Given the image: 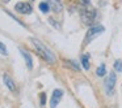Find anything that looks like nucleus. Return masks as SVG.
<instances>
[{
  "label": "nucleus",
  "mask_w": 122,
  "mask_h": 108,
  "mask_svg": "<svg viewBox=\"0 0 122 108\" xmlns=\"http://www.w3.org/2000/svg\"><path fill=\"white\" fill-rule=\"evenodd\" d=\"M30 40H32L33 46L36 47L37 53L43 59V60H46L49 64H54V63H55V56H54V53L51 52V51L49 50V48L46 47V46L41 42V40H38L37 38H32Z\"/></svg>",
  "instance_id": "nucleus-1"
},
{
  "label": "nucleus",
  "mask_w": 122,
  "mask_h": 108,
  "mask_svg": "<svg viewBox=\"0 0 122 108\" xmlns=\"http://www.w3.org/2000/svg\"><path fill=\"white\" fill-rule=\"evenodd\" d=\"M80 18H81L83 24L85 25H92L96 18V11L91 7V4H83L81 9H80Z\"/></svg>",
  "instance_id": "nucleus-2"
},
{
  "label": "nucleus",
  "mask_w": 122,
  "mask_h": 108,
  "mask_svg": "<svg viewBox=\"0 0 122 108\" xmlns=\"http://www.w3.org/2000/svg\"><path fill=\"white\" fill-rule=\"evenodd\" d=\"M105 31V27L101 26V25H97V26H91V29L87 31V35H85V39H84V44H89L93 39L101 35L102 33Z\"/></svg>",
  "instance_id": "nucleus-3"
},
{
  "label": "nucleus",
  "mask_w": 122,
  "mask_h": 108,
  "mask_svg": "<svg viewBox=\"0 0 122 108\" xmlns=\"http://www.w3.org/2000/svg\"><path fill=\"white\" fill-rule=\"evenodd\" d=\"M116 81H117V77L116 73H110L108 77H106L105 82H104V86H105V91L108 95H113L114 92V86H116Z\"/></svg>",
  "instance_id": "nucleus-4"
},
{
  "label": "nucleus",
  "mask_w": 122,
  "mask_h": 108,
  "mask_svg": "<svg viewBox=\"0 0 122 108\" xmlns=\"http://www.w3.org/2000/svg\"><path fill=\"white\" fill-rule=\"evenodd\" d=\"M15 11L19 12V13L21 14H30L33 11L32 5H30L29 3H25V1H20V3H17L16 5H15Z\"/></svg>",
  "instance_id": "nucleus-5"
},
{
  "label": "nucleus",
  "mask_w": 122,
  "mask_h": 108,
  "mask_svg": "<svg viewBox=\"0 0 122 108\" xmlns=\"http://www.w3.org/2000/svg\"><path fill=\"white\" fill-rule=\"evenodd\" d=\"M62 96H63V90H54L53 95H51V99H50V107L51 108H55L56 105L59 104V102H61Z\"/></svg>",
  "instance_id": "nucleus-6"
},
{
  "label": "nucleus",
  "mask_w": 122,
  "mask_h": 108,
  "mask_svg": "<svg viewBox=\"0 0 122 108\" xmlns=\"http://www.w3.org/2000/svg\"><path fill=\"white\" fill-rule=\"evenodd\" d=\"M20 52H21L22 57L25 59V63H26V66H28L29 69H32V68H33V59H32V56H30V53L28 52V51L22 50V48H20Z\"/></svg>",
  "instance_id": "nucleus-7"
},
{
  "label": "nucleus",
  "mask_w": 122,
  "mask_h": 108,
  "mask_svg": "<svg viewBox=\"0 0 122 108\" xmlns=\"http://www.w3.org/2000/svg\"><path fill=\"white\" fill-rule=\"evenodd\" d=\"M47 3H49L50 8L53 9L54 12L59 13V12L62 11V3H61V0H47Z\"/></svg>",
  "instance_id": "nucleus-8"
},
{
  "label": "nucleus",
  "mask_w": 122,
  "mask_h": 108,
  "mask_svg": "<svg viewBox=\"0 0 122 108\" xmlns=\"http://www.w3.org/2000/svg\"><path fill=\"white\" fill-rule=\"evenodd\" d=\"M3 81H4V83H5V86L8 87L11 91H15V90H16V86H15L13 81H12V78L8 76V74H4L3 76Z\"/></svg>",
  "instance_id": "nucleus-9"
},
{
  "label": "nucleus",
  "mask_w": 122,
  "mask_h": 108,
  "mask_svg": "<svg viewBox=\"0 0 122 108\" xmlns=\"http://www.w3.org/2000/svg\"><path fill=\"white\" fill-rule=\"evenodd\" d=\"M81 65H83V68H84L85 70L89 69V56L88 55H83L81 56Z\"/></svg>",
  "instance_id": "nucleus-10"
},
{
  "label": "nucleus",
  "mask_w": 122,
  "mask_h": 108,
  "mask_svg": "<svg viewBox=\"0 0 122 108\" xmlns=\"http://www.w3.org/2000/svg\"><path fill=\"white\" fill-rule=\"evenodd\" d=\"M40 9L43 13H47V12L50 11V5H49L47 1H42V3H40Z\"/></svg>",
  "instance_id": "nucleus-11"
},
{
  "label": "nucleus",
  "mask_w": 122,
  "mask_h": 108,
  "mask_svg": "<svg viewBox=\"0 0 122 108\" xmlns=\"http://www.w3.org/2000/svg\"><path fill=\"white\" fill-rule=\"evenodd\" d=\"M105 73H106V66L102 64L101 66H98V68H97V70H96V74H97L98 77H104V76H105Z\"/></svg>",
  "instance_id": "nucleus-12"
},
{
  "label": "nucleus",
  "mask_w": 122,
  "mask_h": 108,
  "mask_svg": "<svg viewBox=\"0 0 122 108\" xmlns=\"http://www.w3.org/2000/svg\"><path fill=\"white\" fill-rule=\"evenodd\" d=\"M114 69H116L117 72H121L122 73V61L121 60H116V63H114Z\"/></svg>",
  "instance_id": "nucleus-13"
},
{
  "label": "nucleus",
  "mask_w": 122,
  "mask_h": 108,
  "mask_svg": "<svg viewBox=\"0 0 122 108\" xmlns=\"http://www.w3.org/2000/svg\"><path fill=\"white\" fill-rule=\"evenodd\" d=\"M0 53H1V55H4V56L8 53V52H7V47H5V46H4L1 42H0Z\"/></svg>",
  "instance_id": "nucleus-14"
},
{
  "label": "nucleus",
  "mask_w": 122,
  "mask_h": 108,
  "mask_svg": "<svg viewBox=\"0 0 122 108\" xmlns=\"http://www.w3.org/2000/svg\"><path fill=\"white\" fill-rule=\"evenodd\" d=\"M45 104H46V94L42 92L41 94V105H45Z\"/></svg>",
  "instance_id": "nucleus-15"
},
{
  "label": "nucleus",
  "mask_w": 122,
  "mask_h": 108,
  "mask_svg": "<svg viewBox=\"0 0 122 108\" xmlns=\"http://www.w3.org/2000/svg\"><path fill=\"white\" fill-rule=\"evenodd\" d=\"M83 4H91V0H81Z\"/></svg>",
  "instance_id": "nucleus-16"
},
{
  "label": "nucleus",
  "mask_w": 122,
  "mask_h": 108,
  "mask_svg": "<svg viewBox=\"0 0 122 108\" xmlns=\"http://www.w3.org/2000/svg\"><path fill=\"white\" fill-rule=\"evenodd\" d=\"M3 1H4V3H8V1H9V0H3Z\"/></svg>",
  "instance_id": "nucleus-17"
}]
</instances>
